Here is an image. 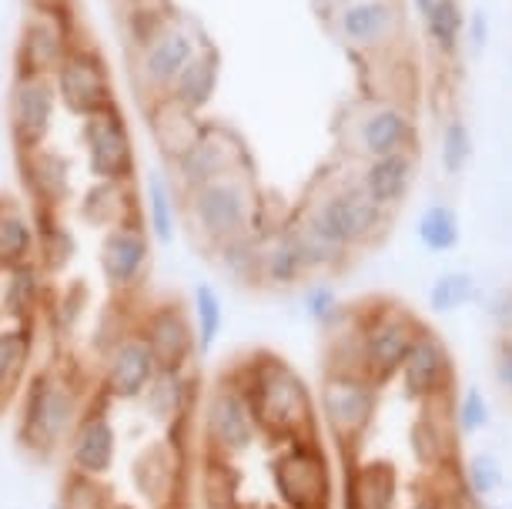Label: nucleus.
<instances>
[{
    "label": "nucleus",
    "mask_w": 512,
    "mask_h": 509,
    "mask_svg": "<svg viewBox=\"0 0 512 509\" xmlns=\"http://www.w3.org/2000/svg\"><path fill=\"white\" fill-rule=\"evenodd\" d=\"M245 396L258 436L275 446L315 436V399L298 369L278 352L255 349L225 369Z\"/></svg>",
    "instance_id": "nucleus-1"
},
{
    "label": "nucleus",
    "mask_w": 512,
    "mask_h": 509,
    "mask_svg": "<svg viewBox=\"0 0 512 509\" xmlns=\"http://www.w3.org/2000/svg\"><path fill=\"white\" fill-rule=\"evenodd\" d=\"M84 392L67 369H41L24 386L21 412H17V443L34 459H54L64 453L67 436L84 412Z\"/></svg>",
    "instance_id": "nucleus-2"
},
{
    "label": "nucleus",
    "mask_w": 512,
    "mask_h": 509,
    "mask_svg": "<svg viewBox=\"0 0 512 509\" xmlns=\"http://www.w3.org/2000/svg\"><path fill=\"white\" fill-rule=\"evenodd\" d=\"M185 215L205 248L228 242L245 232H265L262 218V195L255 185V171H238V175L215 178L208 185L185 191Z\"/></svg>",
    "instance_id": "nucleus-3"
},
{
    "label": "nucleus",
    "mask_w": 512,
    "mask_h": 509,
    "mask_svg": "<svg viewBox=\"0 0 512 509\" xmlns=\"http://www.w3.org/2000/svg\"><path fill=\"white\" fill-rule=\"evenodd\" d=\"M298 211H302L305 218H312L332 242L349 248V252L379 245L392 225V211L379 208L365 195L359 175L328 181V185L318 188Z\"/></svg>",
    "instance_id": "nucleus-4"
},
{
    "label": "nucleus",
    "mask_w": 512,
    "mask_h": 509,
    "mask_svg": "<svg viewBox=\"0 0 512 509\" xmlns=\"http://www.w3.org/2000/svg\"><path fill=\"white\" fill-rule=\"evenodd\" d=\"M355 319H359V335H362L365 376L375 386H389L399 376L402 359L409 355L415 335L425 325L395 299H369L355 305Z\"/></svg>",
    "instance_id": "nucleus-5"
},
{
    "label": "nucleus",
    "mask_w": 512,
    "mask_h": 509,
    "mask_svg": "<svg viewBox=\"0 0 512 509\" xmlns=\"http://www.w3.org/2000/svg\"><path fill=\"white\" fill-rule=\"evenodd\" d=\"M382 386H375L369 376H322L318 386V419L325 422L328 436L342 453V463H349L359 453L362 439L369 436L375 416H379Z\"/></svg>",
    "instance_id": "nucleus-6"
},
{
    "label": "nucleus",
    "mask_w": 512,
    "mask_h": 509,
    "mask_svg": "<svg viewBox=\"0 0 512 509\" xmlns=\"http://www.w3.org/2000/svg\"><path fill=\"white\" fill-rule=\"evenodd\" d=\"M272 486L282 509H332V459L315 436L278 446L272 459Z\"/></svg>",
    "instance_id": "nucleus-7"
},
{
    "label": "nucleus",
    "mask_w": 512,
    "mask_h": 509,
    "mask_svg": "<svg viewBox=\"0 0 512 509\" xmlns=\"http://www.w3.org/2000/svg\"><path fill=\"white\" fill-rule=\"evenodd\" d=\"M74 41H81V34H77L71 0H31L17 37L14 71L51 78Z\"/></svg>",
    "instance_id": "nucleus-8"
},
{
    "label": "nucleus",
    "mask_w": 512,
    "mask_h": 509,
    "mask_svg": "<svg viewBox=\"0 0 512 509\" xmlns=\"http://www.w3.org/2000/svg\"><path fill=\"white\" fill-rule=\"evenodd\" d=\"M198 432L205 443V456L218 459V463H235L238 456L251 453V446L258 443V426L251 419V409L241 389L231 382L228 372H221V379L208 389L205 402H201Z\"/></svg>",
    "instance_id": "nucleus-9"
},
{
    "label": "nucleus",
    "mask_w": 512,
    "mask_h": 509,
    "mask_svg": "<svg viewBox=\"0 0 512 509\" xmlns=\"http://www.w3.org/2000/svg\"><path fill=\"white\" fill-rule=\"evenodd\" d=\"M205 44V37H198V31L181 17H171V24L154 37L148 47L131 54V81L138 91L141 104H151L164 98L171 91V84L181 74L191 57L198 54V47Z\"/></svg>",
    "instance_id": "nucleus-10"
},
{
    "label": "nucleus",
    "mask_w": 512,
    "mask_h": 509,
    "mask_svg": "<svg viewBox=\"0 0 512 509\" xmlns=\"http://www.w3.org/2000/svg\"><path fill=\"white\" fill-rule=\"evenodd\" d=\"M238 171H255V165H251L248 144L225 124H201L198 138L171 161V178L181 195Z\"/></svg>",
    "instance_id": "nucleus-11"
},
{
    "label": "nucleus",
    "mask_w": 512,
    "mask_h": 509,
    "mask_svg": "<svg viewBox=\"0 0 512 509\" xmlns=\"http://www.w3.org/2000/svg\"><path fill=\"white\" fill-rule=\"evenodd\" d=\"M51 81H54L57 101H61L74 118H88L94 111H104V108H111V104H118L108 61H104V54L94 44L84 41V37L71 44V51L57 64Z\"/></svg>",
    "instance_id": "nucleus-12"
},
{
    "label": "nucleus",
    "mask_w": 512,
    "mask_h": 509,
    "mask_svg": "<svg viewBox=\"0 0 512 509\" xmlns=\"http://www.w3.org/2000/svg\"><path fill=\"white\" fill-rule=\"evenodd\" d=\"M81 141L94 181H138V151L121 104L81 118Z\"/></svg>",
    "instance_id": "nucleus-13"
},
{
    "label": "nucleus",
    "mask_w": 512,
    "mask_h": 509,
    "mask_svg": "<svg viewBox=\"0 0 512 509\" xmlns=\"http://www.w3.org/2000/svg\"><path fill=\"white\" fill-rule=\"evenodd\" d=\"M395 379L402 386V396L415 402V406L452 402V392H456V359H452L449 345L442 342V335L432 329H422L415 335L412 349L402 359Z\"/></svg>",
    "instance_id": "nucleus-14"
},
{
    "label": "nucleus",
    "mask_w": 512,
    "mask_h": 509,
    "mask_svg": "<svg viewBox=\"0 0 512 509\" xmlns=\"http://www.w3.org/2000/svg\"><path fill=\"white\" fill-rule=\"evenodd\" d=\"M57 91L47 74H21L14 71L11 94H7V128H11L14 151H37L51 141L57 121Z\"/></svg>",
    "instance_id": "nucleus-15"
},
{
    "label": "nucleus",
    "mask_w": 512,
    "mask_h": 509,
    "mask_svg": "<svg viewBox=\"0 0 512 509\" xmlns=\"http://www.w3.org/2000/svg\"><path fill=\"white\" fill-rule=\"evenodd\" d=\"M138 335L151 349L158 369H188L198 359V342H195V322L185 302L178 299H161L148 305L138 319Z\"/></svg>",
    "instance_id": "nucleus-16"
},
{
    "label": "nucleus",
    "mask_w": 512,
    "mask_h": 509,
    "mask_svg": "<svg viewBox=\"0 0 512 509\" xmlns=\"http://www.w3.org/2000/svg\"><path fill=\"white\" fill-rule=\"evenodd\" d=\"M104 402H108L104 396L98 402H88L71 436H67L64 456L71 473L108 479L114 463H118V426H114L111 409Z\"/></svg>",
    "instance_id": "nucleus-17"
},
{
    "label": "nucleus",
    "mask_w": 512,
    "mask_h": 509,
    "mask_svg": "<svg viewBox=\"0 0 512 509\" xmlns=\"http://www.w3.org/2000/svg\"><path fill=\"white\" fill-rule=\"evenodd\" d=\"M98 268L111 292H138L151 268V235L144 222H121L108 228L98 245Z\"/></svg>",
    "instance_id": "nucleus-18"
},
{
    "label": "nucleus",
    "mask_w": 512,
    "mask_h": 509,
    "mask_svg": "<svg viewBox=\"0 0 512 509\" xmlns=\"http://www.w3.org/2000/svg\"><path fill=\"white\" fill-rule=\"evenodd\" d=\"M154 372H158V362L138 329L131 325L124 332H114L101 359V396L111 402H138Z\"/></svg>",
    "instance_id": "nucleus-19"
},
{
    "label": "nucleus",
    "mask_w": 512,
    "mask_h": 509,
    "mask_svg": "<svg viewBox=\"0 0 512 509\" xmlns=\"http://www.w3.org/2000/svg\"><path fill=\"white\" fill-rule=\"evenodd\" d=\"M185 469L188 456L178 453L168 439H151L138 446L128 463V483L141 503L164 506L171 499H185Z\"/></svg>",
    "instance_id": "nucleus-20"
},
{
    "label": "nucleus",
    "mask_w": 512,
    "mask_h": 509,
    "mask_svg": "<svg viewBox=\"0 0 512 509\" xmlns=\"http://www.w3.org/2000/svg\"><path fill=\"white\" fill-rule=\"evenodd\" d=\"M335 31L352 51L382 54L402 31L399 0H349L335 7Z\"/></svg>",
    "instance_id": "nucleus-21"
},
{
    "label": "nucleus",
    "mask_w": 512,
    "mask_h": 509,
    "mask_svg": "<svg viewBox=\"0 0 512 509\" xmlns=\"http://www.w3.org/2000/svg\"><path fill=\"white\" fill-rule=\"evenodd\" d=\"M449 402L419 406L409 422V456L422 469V476H439L459 469V432L446 412Z\"/></svg>",
    "instance_id": "nucleus-22"
},
{
    "label": "nucleus",
    "mask_w": 512,
    "mask_h": 509,
    "mask_svg": "<svg viewBox=\"0 0 512 509\" xmlns=\"http://www.w3.org/2000/svg\"><path fill=\"white\" fill-rule=\"evenodd\" d=\"M138 402H141L144 416L161 429H171L185 419H195L198 406H201V379H198L195 366L158 369Z\"/></svg>",
    "instance_id": "nucleus-23"
},
{
    "label": "nucleus",
    "mask_w": 512,
    "mask_h": 509,
    "mask_svg": "<svg viewBox=\"0 0 512 509\" xmlns=\"http://www.w3.org/2000/svg\"><path fill=\"white\" fill-rule=\"evenodd\" d=\"M402 476L392 459H349L342 476V509H399Z\"/></svg>",
    "instance_id": "nucleus-24"
},
{
    "label": "nucleus",
    "mask_w": 512,
    "mask_h": 509,
    "mask_svg": "<svg viewBox=\"0 0 512 509\" xmlns=\"http://www.w3.org/2000/svg\"><path fill=\"white\" fill-rule=\"evenodd\" d=\"M17 171H21V185L31 198V205L64 208L71 198V161L51 144L37 151H21L17 155Z\"/></svg>",
    "instance_id": "nucleus-25"
},
{
    "label": "nucleus",
    "mask_w": 512,
    "mask_h": 509,
    "mask_svg": "<svg viewBox=\"0 0 512 509\" xmlns=\"http://www.w3.org/2000/svg\"><path fill=\"white\" fill-rule=\"evenodd\" d=\"M355 144H359V155L365 158L395 155V151H415V121L409 108L399 101H385L379 108H372L359 121Z\"/></svg>",
    "instance_id": "nucleus-26"
},
{
    "label": "nucleus",
    "mask_w": 512,
    "mask_h": 509,
    "mask_svg": "<svg viewBox=\"0 0 512 509\" xmlns=\"http://www.w3.org/2000/svg\"><path fill=\"white\" fill-rule=\"evenodd\" d=\"M44 309H47V272L34 258L0 272V312H4V322L37 325Z\"/></svg>",
    "instance_id": "nucleus-27"
},
{
    "label": "nucleus",
    "mask_w": 512,
    "mask_h": 509,
    "mask_svg": "<svg viewBox=\"0 0 512 509\" xmlns=\"http://www.w3.org/2000/svg\"><path fill=\"white\" fill-rule=\"evenodd\" d=\"M419 175V151H395V155L369 158V165L362 168V188L375 205L385 211H395L409 198V191Z\"/></svg>",
    "instance_id": "nucleus-28"
},
{
    "label": "nucleus",
    "mask_w": 512,
    "mask_h": 509,
    "mask_svg": "<svg viewBox=\"0 0 512 509\" xmlns=\"http://www.w3.org/2000/svg\"><path fill=\"white\" fill-rule=\"evenodd\" d=\"M81 218L101 232L121 222H144L138 181H91L81 198Z\"/></svg>",
    "instance_id": "nucleus-29"
},
{
    "label": "nucleus",
    "mask_w": 512,
    "mask_h": 509,
    "mask_svg": "<svg viewBox=\"0 0 512 509\" xmlns=\"http://www.w3.org/2000/svg\"><path fill=\"white\" fill-rule=\"evenodd\" d=\"M308 278V268L298 255V248L288 235L285 222L268 228L258 245V288H275V292H288V288L302 285Z\"/></svg>",
    "instance_id": "nucleus-30"
},
{
    "label": "nucleus",
    "mask_w": 512,
    "mask_h": 509,
    "mask_svg": "<svg viewBox=\"0 0 512 509\" xmlns=\"http://www.w3.org/2000/svg\"><path fill=\"white\" fill-rule=\"evenodd\" d=\"M218 81H221V54L215 44L205 41L198 47V54L181 67V74L175 78V84H171L168 98L191 114H201L211 101H215Z\"/></svg>",
    "instance_id": "nucleus-31"
},
{
    "label": "nucleus",
    "mask_w": 512,
    "mask_h": 509,
    "mask_svg": "<svg viewBox=\"0 0 512 509\" xmlns=\"http://www.w3.org/2000/svg\"><path fill=\"white\" fill-rule=\"evenodd\" d=\"M37 349V325L4 322L0 325V412L11 406L14 392L24 386Z\"/></svg>",
    "instance_id": "nucleus-32"
},
{
    "label": "nucleus",
    "mask_w": 512,
    "mask_h": 509,
    "mask_svg": "<svg viewBox=\"0 0 512 509\" xmlns=\"http://www.w3.org/2000/svg\"><path fill=\"white\" fill-rule=\"evenodd\" d=\"M144 118H148L151 138H154V144H158V151L164 155L168 165L198 138V131H201L198 114L185 111L181 104L171 101L168 94L158 101H151V104H144Z\"/></svg>",
    "instance_id": "nucleus-33"
},
{
    "label": "nucleus",
    "mask_w": 512,
    "mask_h": 509,
    "mask_svg": "<svg viewBox=\"0 0 512 509\" xmlns=\"http://www.w3.org/2000/svg\"><path fill=\"white\" fill-rule=\"evenodd\" d=\"M31 222H34V262L41 265L47 275L64 272L77 255V238L71 228L64 225L61 208L34 205Z\"/></svg>",
    "instance_id": "nucleus-34"
},
{
    "label": "nucleus",
    "mask_w": 512,
    "mask_h": 509,
    "mask_svg": "<svg viewBox=\"0 0 512 509\" xmlns=\"http://www.w3.org/2000/svg\"><path fill=\"white\" fill-rule=\"evenodd\" d=\"M285 228L292 235V242L302 255V262L308 268V275H328V272H342L349 265L352 252L332 242L322 228H318L312 218H305L302 211H295L292 218H285Z\"/></svg>",
    "instance_id": "nucleus-35"
},
{
    "label": "nucleus",
    "mask_w": 512,
    "mask_h": 509,
    "mask_svg": "<svg viewBox=\"0 0 512 509\" xmlns=\"http://www.w3.org/2000/svg\"><path fill=\"white\" fill-rule=\"evenodd\" d=\"M175 181L164 171H148L141 191V211H144V228H148L151 242L171 245L178 235V201H175Z\"/></svg>",
    "instance_id": "nucleus-36"
},
{
    "label": "nucleus",
    "mask_w": 512,
    "mask_h": 509,
    "mask_svg": "<svg viewBox=\"0 0 512 509\" xmlns=\"http://www.w3.org/2000/svg\"><path fill=\"white\" fill-rule=\"evenodd\" d=\"M34 258L31 211L11 195H0V272Z\"/></svg>",
    "instance_id": "nucleus-37"
},
{
    "label": "nucleus",
    "mask_w": 512,
    "mask_h": 509,
    "mask_svg": "<svg viewBox=\"0 0 512 509\" xmlns=\"http://www.w3.org/2000/svg\"><path fill=\"white\" fill-rule=\"evenodd\" d=\"M191 322H195L198 359H208L225 332V302L211 282H195L191 288Z\"/></svg>",
    "instance_id": "nucleus-38"
},
{
    "label": "nucleus",
    "mask_w": 512,
    "mask_h": 509,
    "mask_svg": "<svg viewBox=\"0 0 512 509\" xmlns=\"http://www.w3.org/2000/svg\"><path fill=\"white\" fill-rule=\"evenodd\" d=\"M258 245H262V235L245 232L211 248V258L231 282L258 288Z\"/></svg>",
    "instance_id": "nucleus-39"
},
{
    "label": "nucleus",
    "mask_w": 512,
    "mask_h": 509,
    "mask_svg": "<svg viewBox=\"0 0 512 509\" xmlns=\"http://www.w3.org/2000/svg\"><path fill=\"white\" fill-rule=\"evenodd\" d=\"M415 235H419V245L425 248V252L446 255L459 245V235H462L459 215L449 205L436 201V205H429L419 215V222H415Z\"/></svg>",
    "instance_id": "nucleus-40"
},
{
    "label": "nucleus",
    "mask_w": 512,
    "mask_h": 509,
    "mask_svg": "<svg viewBox=\"0 0 512 509\" xmlns=\"http://www.w3.org/2000/svg\"><path fill=\"white\" fill-rule=\"evenodd\" d=\"M425 34L442 57H456L462 44V27H466V11L459 0H436L432 11L422 17Z\"/></svg>",
    "instance_id": "nucleus-41"
},
{
    "label": "nucleus",
    "mask_w": 512,
    "mask_h": 509,
    "mask_svg": "<svg viewBox=\"0 0 512 509\" xmlns=\"http://www.w3.org/2000/svg\"><path fill=\"white\" fill-rule=\"evenodd\" d=\"M171 7L164 0H128V14H124V34H128L131 54L148 47L164 27L171 24Z\"/></svg>",
    "instance_id": "nucleus-42"
},
{
    "label": "nucleus",
    "mask_w": 512,
    "mask_h": 509,
    "mask_svg": "<svg viewBox=\"0 0 512 509\" xmlns=\"http://www.w3.org/2000/svg\"><path fill=\"white\" fill-rule=\"evenodd\" d=\"M57 506L61 509H111L114 493L108 479H94L84 473H71L67 469L61 479V493H57Z\"/></svg>",
    "instance_id": "nucleus-43"
},
{
    "label": "nucleus",
    "mask_w": 512,
    "mask_h": 509,
    "mask_svg": "<svg viewBox=\"0 0 512 509\" xmlns=\"http://www.w3.org/2000/svg\"><path fill=\"white\" fill-rule=\"evenodd\" d=\"M476 299V278L469 272H442L429 285V309L436 315L459 312Z\"/></svg>",
    "instance_id": "nucleus-44"
},
{
    "label": "nucleus",
    "mask_w": 512,
    "mask_h": 509,
    "mask_svg": "<svg viewBox=\"0 0 512 509\" xmlns=\"http://www.w3.org/2000/svg\"><path fill=\"white\" fill-rule=\"evenodd\" d=\"M459 473L472 499H479V503L502 489V463H499V456H492V453H472L466 463H462Z\"/></svg>",
    "instance_id": "nucleus-45"
},
{
    "label": "nucleus",
    "mask_w": 512,
    "mask_h": 509,
    "mask_svg": "<svg viewBox=\"0 0 512 509\" xmlns=\"http://www.w3.org/2000/svg\"><path fill=\"white\" fill-rule=\"evenodd\" d=\"M472 158V134L466 128V121L449 118L439 138V161L446 175H462Z\"/></svg>",
    "instance_id": "nucleus-46"
},
{
    "label": "nucleus",
    "mask_w": 512,
    "mask_h": 509,
    "mask_svg": "<svg viewBox=\"0 0 512 509\" xmlns=\"http://www.w3.org/2000/svg\"><path fill=\"white\" fill-rule=\"evenodd\" d=\"M452 422H456V432L459 436H479L482 429L492 422V409H489V399L486 392H482L479 386H469L459 392V402L456 409H452Z\"/></svg>",
    "instance_id": "nucleus-47"
},
{
    "label": "nucleus",
    "mask_w": 512,
    "mask_h": 509,
    "mask_svg": "<svg viewBox=\"0 0 512 509\" xmlns=\"http://www.w3.org/2000/svg\"><path fill=\"white\" fill-rule=\"evenodd\" d=\"M302 309H305L308 319L318 325V329L328 332L338 322V315H342L345 302L338 299V292H335L332 282H312L302 292Z\"/></svg>",
    "instance_id": "nucleus-48"
},
{
    "label": "nucleus",
    "mask_w": 512,
    "mask_h": 509,
    "mask_svg": "<svg viewBox=\"0 0 512 509\" xmlns=\"http://www.w3.org/2000/svg\"><path fill=\"white\" fill-rule=\"evenodd\" d=\"M47 312H51V325L57 335H71L88 312V288L71 285L54 305H47Z\"/></svg>",
    "instance_id": "nucleus-49"
},
{
    "label": "nucleus",
    "mask_w": 512,
    "mask_h": 509,
    "mask_svg": "<svg viewBox=\"0 0 512 509\" xmlns=\"http://www.w3.org/2000/svg\"><path fill=\"white\" fill-rule=\"evenodd\" d=\"M492 372H496V382L506 389V396H512V335H499L496 342V355H492Z\"/></svg>",
    "instance_id": "nucleus-50"
},
{
    "label": "nucleus",
    "mask_w": 512,
    "mask_h": 509,
    "mask_svg": "<svg viewBox=\"0 0 512 509\" xmlns=\"http://www.w3.org/2000/svg\"><path fill=\"white\" fill-rule=\"evenodd\" d=\"M486 312H489L492 325L499 329V335H512V288L492 295V302H489Z\"/></svg>",
    "instance_id": "nucleus-51"
},
{
    "label": "nucleus",
    "mask_w": 512,
    "mask_h": 509,
    "mask_svg": "<svg viewBox=\"0 0 512 509\" xmlns=\"http://www.w3.org/2000/svg\"><path fill=\"white\" fill-rule=\"evenodd\" d=\"M469 41H472V51H482L489 41V17L482 11L469 14Z\"/></svg>",
    "instance_id": "nucleus-52"
},
{
    "label": "nucleus",
    "mask_w": 512,
    "mask_h": 509,
    "mask_svg": "<svg viewBox=\"0 0 512 509\" xmlns=\"http://www.w3.org/2000/svg\"><path fill=\"white\" fill-rule=\"evenodd\" d=\"M412 4H415V11H419V17H425L432 11V4H436V0H412Z\"/></svg>",
    "instance_id": "nucleus-53"
},
{
    "label": "nucleus",
    "mask_w": 512,
    "mask_h": 509,
    "mask_svg": "<svg viewBox=\"0 0 512 509\" xmlns=\"http://www.w3.org/2000/svg\"><path fill=\"white\" fill-rule=\"evenodd\" d=\"M154 509H191V506H188V496H185V499H171V503L154 506Z\"/></svg>",
    "instance_id": "nucleus-54"
},
{
    "label": "nucleus",
    "mask_w": 512,
    "mask_h": 509,
    "mask_svg": "<svg viewBox=\"0 0 512 509\" xmlns=\"http://www.w3.org/2000/svg\"><path fill=\"white\" fill-rule=\"evenodd\" d=\"M111 509H138V506H134V503H121V499H114V506Z\"/></svg>",
    "instance_id": "nucleus-55"
},
{
    "label": "nucleus",
    "mask_w": 512,
    "mask_h": 509,
    "mask_svg": "<svg viewBox=\"0 0 512 509\" xmlns=\"http://www.w3.org/2000/svg\"><path fill=\"white\" fill-rule=\"evenodd\" d=\"M332 4H335V7H338V4H349V0H332Z\"/></svg>",
    "instance_id": "nucleus-56"
},
{
    "label": "nucleus",
    "mask_w": 512,
    "mask_h": 509,
    "mask_svg": "<svg viewBox=\"0 0 512 509\" xmlns=\"http://www.w3.org/2000/svg\"><path fill=\"white\" fill-rule=\"evenodd\" d=\"M476 509H499V506H476Z\"/></svg>",
    "instance_id": "nucleus-57"
},
{
    "label": "nucleus",
    "mask_w": 512,
    "mask_h": 509,
    "mask_svg": "<svg viewBox=\"0 0 512 509\" xmlns=\"http://www.w3.org/2000/svg\"><path fill=\"white\" fill-rule=\"evenodd\" d=\"M0 325H4V312H0Z\"/></svg>",
    "instance_id": "nucleus-58"
},
{
    "label": "nucleus",
    "mask_w": 512,
    "mask_h": 509,
    "mask_svg": "<svg viewBox=\"0 0 512 509\" xmlns=\"http://www.w3.org/2000/svg\"><path fill=\"white\" fill-rule=\"evenodd\" d=\"M51 509H61V506H57V503H54V506H51Z\"/></svg>",
    "instance_id": "nucleus-59"
},
{
    "label": "nucleus",
    "mask_w": 512,
    "mask_h": 509,
    "mask_svg": "<svg viewBox=\"0 0 512 509\" xmlns=\"http://www.w3.org/2000/svg\"><path fill=\"white\" fill-rule=\"evenodd\" d=\"M509 509H512V506H509Z\"/></svg>",
    "instance_id": "nucleus-60"
}]
</instances>
